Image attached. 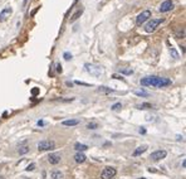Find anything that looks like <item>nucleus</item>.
I'll list each match as a JSON object with an SVG mask.
<instances>
[{
  "label": "nucleus",
  "instance_id": "a211bd4d",
  "mask_svg": "<svg viewBox=\"0 0 186 179\" xmlns=\"http://www.w3.org/2000/svg\"><path fill=\"white\" fill-rule=\"evenodd\" d=\"M152 106H151V104H148V102H143V104H140V105H137V109L138 110H146V109H151Z\"/></svg>",
  "mask_w": 186,
  "mask_h": 179
},
{
  "label": "nucleus",
  "instance_id": "4be33fe9",
  "mask_svg": "<svg viewBox=\"0 0 186 179\" xmlns=\"http://www.w3.org/2000/svg\"><path fill=\"white\" fill-rule=\"evenodd\" d=\"M135 95H137V96H143V97H147V96H148V92H146V91H143V90H141V91H135Z\"/></svg>",
  "mask_w": 186,
  "mask_h": 179
},
{
  "label": "nucleus",
  "instance_id": "bb28decb",
  "mask_svg": "<svg viewBox=\"0 0 186 179\" xmlns=\"http://www.w3.org/2000/svg\"><path fill=\"white\" fill-rule=\"evenodd\" d=\"M112 78H116V79H121V81H125V78H123L122 76H120V74H113V76H112Z\"/></svg>",
  "mask_w": 186,
  "mask_h": 179
},
{
  "label": "nucleus",
  "instance_id": "1a4fd4ad",
  "mask_svg": "<svg viewBox=\"0 0 186 179\" xmlns=\"http://www.w3.org/2000/svg\"><path fill=\"white\" fill-rule=\"evenodd\" d=\"M13 13V9L10 8V7H7V8H4L2 12H0V22H5L9 17H10V14Z\"/></svg>",
  "mask_w": 186,
  "mask_h": 179
},
{
  "label": "nucleus",
  "instance_id": "f257e3e1",
  "mask_svg": "<svg viewBox=\"0 0 186 179\" xmlns=\"http://www.w3.org/2000/svg\"><path fill=\"white\" fill-rule=\"evenodd\" d=\"M141 86H152V87H167L172 83V81L167 77H157V76H148L140 81Z\"/></svg>",
  "mask_w": 186,
  "mask_h": 179
},
{
  "label": "nucleus",
  "instance_id": "a878e982",
  "mask_svg": "<svg viewBox=\"0 0 186 179\" xmlns=\"http://www.w3.org/2000/svg\"><path fill=\"white\" fill-rule=\"evenodd\" d=\"M64 59L65 61H69V59H72V54H69V53H64Z\"/></svg>",
  "mask_w": 186,
  "mask_h": 179
},
{
  "label": "nucleus",
  "instance_id": "0eeeda50",
  "mask_svg": "<svg viewBox=\"0 0 186 179\" xmlns=\"http://www.w3.org/2000/svg\"><path fill=\"white\" fill-rule=\"evenodd\" d=\"M173 9V3H172V0H166V2H163L162 4H161V7H160V12L161 13H167V12H170V10H172Z\"/></svg>",
  "mask_w": 186,
  "mask_h": 179
},
{
  "label": "nucleus",
  "instance_id": "7ed1b4c3",
  "mask_svg": "<svg viewBox=\"0 0 186 179\" xmlns=\"http://www.w3.org/2000/svg\"><path fill=\"white\" fill-rule=\"evenodd\" d=\"M54 148H55V143L53 140H42L38 144L39 151H48V150H53Z\"/></svg>",
  "mask_w": 186,
  "mask_h": 179
},
{
  "label": "nucleus",
  "instance_id": "7c9ffc66",
  "mask_svg": "<svg viewBox=\"0 0 186 179\" xmlns=\"http://www.w3.org/2000/svg\"><path fill=\"white\" fill-rule=\"evenodd\" d=\"M38 125H40V126H43V125H44V122H43V121H38Z\"/></svg>",
  "mask_w": 186,
  "mask_h": 179
},
{
  "label": "nucleus",
  "instance_id": "c756f323",
  "mask_svg": "<svg viewBox=\"0 0 186 179\" xmlns=\"http://www.w3.org/2000/svg\"><path fill=\"white\" fill-rule=\"evenodd\" d=\"M77 84H82V86H90L89 83H85V82H80V81H75Z\"/></svg>",
  "mask_w": 186,
  "mask_h": 179
},
{
  "label": "nucleus",
  "instance_id": "9d476101",
  "mask_svg": "<svg viewBox=\"0 0 186 179\" xmlns=\"http://www.w3.org/2000/svg\"><path fill=\"white\" fill-rule=\"evenodd\" d=\"M60 160H62V156H60V154H57V153H52V154L48 156V161H49L50 164H53V165L59 164Z\"/></svg>",
  "mask_w": 186,
  "mask_h": 179
},
{
  "label": "nucleus",
  "instance_id": "473e14b6",
  "mask_svg": "<svg viewBox=\"0 0 186 179\" xmlns=\"http://www.w3.org/2000/svg\"><path fill=\"white\" fill-rule=\"evenodd\" d=\"M0 179H4V176H2V175H0Z\"/></svg>",
  "mask_w": 186,
  "mask_h": 179
},
{
  "label": "nucleus",
  "instance_id": "f03ea898",
  "mask_svg": "<svg viewBox=\"0 0 186 179\" xmlns=\"http://www.w3.org/2000/svg\"><path fill=\"white\" fill-rule=\"evenodd\" d=\"M162 23H163V19H151V20H148V22L146 23L145 30H146L147 33H153V32L158 28V25L162 24Z\"/></svg>",
  "mask_w": 186,
  "mask_h": 179
},
{
  "label": "nucleus",
  "instance_id": "2eb2a0df",
  "mask_svg": "<svg viewBox=\"0 0 186 179\" xmlns=\"http://www.w3.org/2000/svg\"><path fill=\"white\" fill-rule=\"evenodd\" d=\"M74 149L78 151V153H80V151H84V150H87L88 149V146L85 145V144H80V143H77L75 145H74Z\"/></svg>",
  "mask_w": 186,
  "mask_h": 179
},
{
  "label": "nucleus",
  "instance_id": "20e7f679",
  "mask_svg": "<svg viewBox=\"0 0 186 179\" xmlns=\"http://www.w3.org/2000/svg\"><path fill=\"white\" fill-rule=\"evenodd\" d=\"M117 174V169L113 166H106L102 173H101V178L102 179H112L115 175Z\"/></svg>",
  "mask_w": 186,
  "mask_h": 179
},
{
  "label": "nucleus",
  "instance_id": "aec40b11",
  "mask_svg": "<svg viewBox=\"0 0 186 179\" xmlns=\"http://www.w3.org/2000/svg\"><path fill=\"white\" fill-rule=\"evenodd\" d=\"M98 127V124L97 122H89V124H87V129H89V130H96Z\"/></svg>",
  "mask_w": 186,
  "mask_h": 179
},
{
  "label": "nucleus",
  "instance_id": "ddd939ff",
  "mask_svg": "<svg viewBox=\"0 0 186 179\" xmlns=\"http://www.w3.org/2000/svg\"><path fill=\"white\" fill-rule=\"evenodd\" d=\"M173 35H175V38H177V39H180V38L183 39V38H185V29H183V28H180V29L175 30Z\"/></svg>",
  "mask_w": 186,
  "mask_h": 179
},
{
  "label": "nucleus",
  "instance_id": "72a5a7b5",
  "mask_svg": "<svg viewBox=\"0 0 186 179\" xmlns=\"http://www.w3.org/2000/svg\"><path fill=\"white\" fill-rule=\"evenodd\" d=\"M138 179H146V178H138Z\"/></svg>",
  "mask_w": 186,
  "mask_h": 179
},
{
  "label": "nucleus",
  "instance_id": "2f4dec72",
  "mask_svg": "<svg viewBox=\"0 0 186 179\" xmlns=\"http://www.w3.org/2000/svg\"><path fill=\"white\" fill-rule=\"evenodd\" d=\"M140 133H142V134H145V133H146V130H145V129H140Z\"/></svg>",
  "mask_w": 186,
  "mask_h": 179
},
{
  "label": "nucleus",
  "instance_id": "4468645a",
  "mask_svg": "<svg viewBox=\"0 0 186 179\" xmlns=\"http://www.w3.org/2000/svg\"><path fill=\"white\" fill-rule=\"evenodd\" d=\"M62 124L64 126H75V125L79 124V120H75V119H73V120H64Z\"/></svg>",
  "mask_w": 186,
  "mask_h": 179
},
{
  "label": "nucleus",
  "instance_id": "b1692460",
  "mask_svg": "<svg viewBox=\"0 0 186 179\" xmlns=\"http://www.w3.org/2000/svg\"><path fill=\"white\" fill-rule=\"evenodd\" d=\"M120 72L123 73V74H132V73H133L132 69H120Z\"/></svg>",
  "mask_w": 186,
  "mask_h": 179
},
{
  "label": "nucleus",
  "instance_id": "5701e85b",
  "mask_svg": "<svg viewBox=\"0 0 186 179\" xmlns=\"http://www.w3.org/2000/svg\"><path fill=\"white\" fill-rule=\"evenodd\" d=\"M121 107H122V105H121L120 102H117V104H115V105H113V106H112L111 109H112L113 111H117V110H120Z\"/></svg>",
  "mask_w": 186,
  "mask_h": 179
},
{
  "label": "nucleus",
  "instance_id": "f8f14e48",
  "mask_svg": "<svg viewBox=\"0 0 186 179\" xmlns=\"http://www.w3.org/2000/svg\"><path fill=\"white\" fill-rule=\"evenodd\" d=\"M147 150V145H142V146H138L135 151H133V156H138V155H141V154H143L145 151Z\"/></svg>",
  "mask_w": 186,
  "mask_h": 179
},
{
  "label": "nucleus",
  "instance_id": "9b49d317",
  "mask_svg": "<svg viewBox=\"0 0 186 179\" xmlns=\"http://www.w3.org/2000/svg\"><path fill=\"white\" fill-rule=\"evenodd\" d=\"M74 160L80 164V163H84V161L87 160V156H85L83 153H77V154L74 155Z\"/></svg>",
  "mask_w": 186,
  "mask_h": 179
},
{
  "label": "nucleus",
  "instance_id": "c85d7f7f",
  "mask_svg": "<svg viewBox=\"0 0 186 179\" xmlns=\"http://www.w3.org/2000/svg\"><path fill=\"white\" fill-rule=\"evenodd\" d=\"M57 71H58L59 73H62V71H63V68H62V64H60V63H58V64H57Z\"/></svg>",
  "mask_w": 186,
  "mask_h": 179
},
{
  "label": "nucleus",
  "instance_id": "6ab92c4d",
  "mask_svg": "<svg viewBox=\"0 0 186 179\" xmlns=\"http://www.w3.org/2000/svg\"><path fill=\"white\" fill-rule=\"evenodd\" d=\"M52 178H53V179H62V178H63V174H62L60 171L54 170V171H52Z\"/></svg>",
  "mask_w": 186,
  "mask_h": 179
},
{
  "label": "nucleus",
  "instance_id": "39448f33",
  "mask_svg": "<svg viewBox=\"0 0 186 179\" xmlns=\"http://www.w3.org/2000/svg\"><path fill=\"white\" fill-rule=\"evenodd\" d=\"M150 17H151V12H150V10H143L142 13H140V14L137 15L136 24H137L138 27H141L145 22H147V20L150 19Z\"/></svg>",
  "mask_w": 186,
  "mask_h": 179
},
{
  "label": "nucleus",
  "instance_id": "cd10ccee",
  "mask_svg": "<svg viewBox=\"0 0 186 179\" xmlns=\"http://www.w3.org/2000/svg\"><path fill=\"white\" fill-rule=\"evenodd\" d=\"M34 168H35V164H30V165H28L27 170H28V171H30V170H34Z\"/></svg>",
  "mask_w": 186,
  "mask_h": 179
},
{
  "label": "nucleus",
  "instance_id": "412c9836",
  "mask_svg": "<svg viewBox=\"0 0 186 179\" xmlns=\"http://www.w3.org/2000/svg\"><path fill=\"white\" fill-rule=\"evenodd\" d=\"M18 151H19L20 155H23V154H27V153L29 151V148H28V146H20Z\"/></svg>",
  "mask_w": 186,
  "mask_h": 179
},
{
  "label": "nucleus",
  "instance_id": "dca6fc26",
  "mask_svg": "<svg viewBox=\"0 0 186 179\" xmlns=\"http://www.w3.org/2000/svg\"><path fill=\"white\" fill-rule=\"evenodd\" d=\"M82 13H83V9H79V10H77V12H75V13L73 14V17H72V18L69 19V22H70V23L75 22V20H77V19H78V18H79V17L82 15Z\"/></svg>",
  "mask_w": 186,
  "mask_h": 179
},
{
  "label": "nucleus",
  "instance_id": "6e6552de",
  "mask_svg": "<svg viewBox=\"0 0 186 179\" xmlns=\"http://www.w3.org/2000/svg\"><path fill=\"white\" fill-rule=\"evenodd\" d=\"M85 69L89 72V73H92V74H95V76H100L101 73H102V69H101V67H97V66H93V64H85Z\"/></svg>",
  "mask_w": 186,
  "mask_h": 179
},
{
  "label": "nucleus",
  "instance_id": "f3484780",
  "mask_svg": "<svg viewBox=\"0 0 186 179\" xmlns=\"http://www.w3.org/2000/svg\"><path fill=\"white\" fill-rule=\"evenodd\" d=\"M113 90L112 88H108V87H106V86H101L100 88H98V92H103V94H110V92H112Z\"/></svg>",
  "mask_w": 186,
  "mask_h": 179
},
{
  "label": "nucleus",
  "instance_id": "393cba45",
  "mask_svg": "<svg viewBox=\"0 0 186 179\" xmlns=\"http://www.w3.org/2000/svg\"><path fill=\"white\" fill-rule=\"evenodd\" d=\"M170 52H171V54L173 56V58H175V59H177V58H178V54H177V52H176L173 48H171V49H170Z\"/></svg>",
  "mask_w": 186,
  "mask_h": 179
},
{
  "label": "nucleus",
  "instance_id": "423d86ee",
  "mask_svg": "<svg viewBox=\"0 0 186 179\" xmlns=\"http://www.w3.org/2000/svg\"><path fill=\"white\" fill-rule=\"evenodd\" d=\"M166 155H167V151H166V150H156V151H153V153L150 155V158H151V160H153V161H158V160L165 159Z\"/></svg>",
  "mask_w": 186,
  "mask_h": 179
}]
</instances>
